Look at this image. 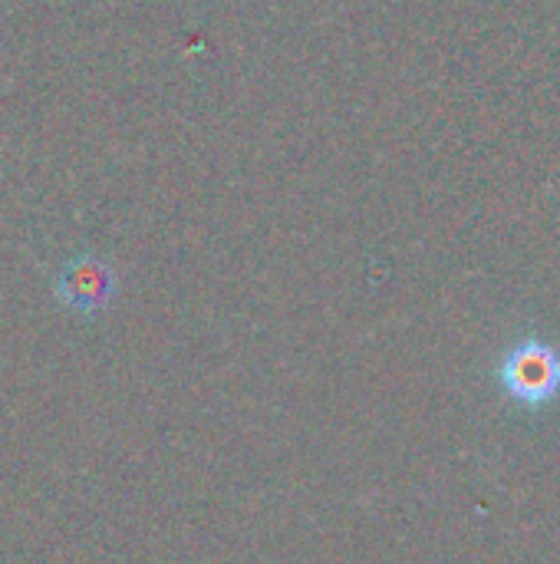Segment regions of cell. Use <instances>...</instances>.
Wrapping results in <instances>:
<instances>
[{
    "label": "cell",
    "instance_id": "1",
    "mask_svg": "<svg viewBox=\"0 0 560 564\" xmlns=\"http://www.w3.org/2000/svg\"><path fill=\"white\" fill-rule=\"evenodd\" d=\"M495 387L521 413H545L560 403V344L548 334L525 330L495 364Z\"/></svg>",
    "mask_w": 560,
    "mask_h": 564
},
{
    "label": "cell",
    "instance_id": "2",
    "mask_svg": "<svg viewBox=\"0 0 560 564\" xmlns=\"http://www.w3.org/2000/svg\"><path fill=\"white\" fill-rule=\"evenodd\" d=\"M53 291L63 307L89 317L112 304V297L119 291V278H116L112 261H106L102 254H92V251H79L76 258H69L59 268Z\"/></svg>",
    "mask_w": 560,
    "mask_h": 564
}]
</instances>
